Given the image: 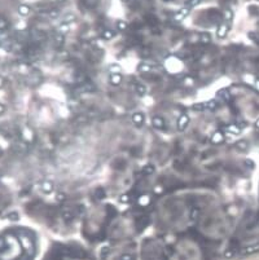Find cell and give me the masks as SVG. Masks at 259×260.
I'll use <instances>...</instances> for the list:
<instances>
[{
  "label": "cell",
  "mask_w": 259,
  "mask_h": 260,
  "mask_svg": "<svg viewBox=\"0 0 259 260\" xmlns=\"http://www.w3.org/2000/svg\"><path fill=\"white\" fill-rule=\"evenodd\" d=\"M122 260H130V255H124V256L122 258Z\"/></svg>",
  "instance_id": "e575fe53"
},
{
  "label": "cell",
  "mask_w": 259,
  "mask_h": 260,
  "mask_svg": "<svg viewBox=\"0 0 259 260\" xmlns=\"http://www.w3.org/2000/svg\"><path fill=\"white\" fill-rule=\"evenodd\" d=\"M227 32H228V26H227V25H220L219 27H218L217 35H218L219 38H224V36L227 35Z\"/></svg>",
  "instance_id": "8fae6325"
},
{
  "label": "cell",
  "mask_w": 259,
  "mask_h": 260,
  "mask_svg": "<svg viewBox=\"0 0 259 260\" xmlns=\"http://www.w3.org/2000/svg\"><path fill=\"white\" fill-rule=\"evenodd\" d=\"M200 2H201V0H188V2H187V7H188V8L196 7V5H198V4H200Z\"/></svg>",
  "instance_id": "4dcf8cb0"
},
{
  "label": "cell",
  "mask_w": 259,
  "mask_h": 260,
  "mask_svg": "<svg viewBox=\"0 0 259 260\" xmlns=\"http://www.w3.org/2000/svg\"><path fill=\"white\" fill-rule=\"evenodd\" d=\"M188 124H189V116L187 114H181L178 118V122H176L178 129L179 131H184V129L188 127Z\"/></svg>",
  "instance_id": "6da1fadb"
},
{
  "label": "cell",
  "mask_w": 259,
  "mask_h": 260,
  "mask_svg": "<svg viewBox=\"0 0 259 260\" xmlns=\"http://www.w3.org/2000/svg\"><path fill=\"white\" fill-rule=\"evenodd\" d=\"M223 140H224V136L220 131L214 132L213 136H211V142H213V144H220V142H223Z\"/></svg>",
  "instance_id": "8992f818"
},
{
  "label": "cell",
  "mask_w": 259,
  "mask_h": 260,
  "mask_svg": "<svg viewBox=\"0 0 259 260\" xmlns=\"http://www.w3.org/2000/svg\"><path fill=\"white\" fill-rule=\"evenodd\" d=\"M75 21V16L74 14H66L64 18V22L65 23H70V22H74Z\"/></svg>",
  "instance_id": "83f0119b"
},
{
  "label": "cell",
  "mask_w": 259,
  "mask_h": 260,
  "mask_svg": "<svg viewBox=\"0 0 259 260\" xmlns=\"http://www.w3.org/2000/svg\"><path fill=\"white\" fill-rule=\"evenodd\" d=\"M33 38L35 39V40H44L45 39V32L40 31V30H34V31L31 32Z\"/></svg>",
  "instance_id": "30bf717a"
},
{
  "label": "cell",
  "mask_w": 259,
  "mask_h": 260,
  "mask_svg": "<svg viewBox=\"0 0 259 260\" xmlns=\"http://www.w3.org/2000/svg\"><path fill=\"white\" fill-rule=\"evenodd\" d=\"M118 201H119V203H127V202H130V194H127V193L120 194L119 198H118Z\"/></svg>",
  "instance_id": "7402d4cb"
},
{
  "label": "cell",
  "mask_w": 259,
  "mask_h": 260,
  "mask_svg": "<svg viewBox=\"0 0 259 260\" xmlns=\"http://www.w3.org/2000/svg\"><path fill=\"white\" fill-rule=\"evenodd\" d=\"M42 189H43V192H45V193H51L52 190H53V184H52L51 181H44V183L42 184Z\"/></svg>",
  "instance_id": "5bb4252c"
},
{
  "label": "cell",
  "mask_w": 259,
  "mask_h": 260,
  "mask_svg": "<svg viewBox=\"0 0 259 260\" xmlns=\"http://www.w3.org/2000/svg\"><path fill=\"white\" fill-rule=\"evenodd\" d=\"M189 12H191V8H188V7L181 8V9H180L178 13H175L174 20H176V21H181L185 16H188V14H189Z\"/></svg>",
  "instance_id": "277c9868"
},
{
  "label": "cell",
  "mask_w": 259,
  "mask_h": 260,
  "mask_svg": "<svg viewBox=\"0 0 259 260\" xmlns=\"http://www.w3.org/2000/svg\"><path fill=\"white\" fill-rule=\"evenodd\" d=\"M122 2H126V0H122Z\"/></svg>",
  "instance_id": "8d00e7d4"
},
{
  "label": "cell",
  "mask_w": 259,
  "mask_h": 260,
  "mask_svg": "<svg viewBox=\"0 0 259 260\" xmlns=\"http://www.w3.org/2000/svg\"><path fill=\"white\" fill-rule=\"evenodd\" d=\"M192 109H193L194 111H202V110L205 109V104H202V102L193 104V105H192Z\"/></svg>",
  "instance_id": "44dd1931"
},
{
  "label": "cell",
  "mask_w": 259,
  "mask_h": 260,
  "mask_svg": "<svg viewBox=\"0 0 259 260\" xmlns=\"http://www.w3.org/2000/svg\"><path fill=\"white\" fill-rule=\"evenodd\" d=\"M198 216H200V210H198V209H193V210L191 211V220H192L193 223L197 221Z\"/></svg>",
  "instance_id": "d6986e66"
},
{
  "label": "cell",
  "mask_w": 259,
  "mask_h": 260,
  "mask_svg": "<svg viewBox=\"0 0 259 260\" xmlns=\"http://www.w3.org/2000/svg\"><path fill=\"white\" fill-rule=\"evenodd\" d=\"M74 218H75V215H74V212L71 211V209H64V211H62V219L65 220L66 223H71L73 220H74Z\"/></svg>",
  "instance_id": "3957f363"
},
{
  "label": "cell",
  "mask_w": 259,
  "mask_h": 260,
  "mask_svg": "<svg viewBox=\"0 0 259 260\" xmlns=\"http://www.w3.org/2000/svg\"><path fill=\"white\" fill-rule=\"evenodd\" d=\"M65 199H66V194H65V193L60 192V193L56 194V201H57V202H64Z\"/></svg>",
  "instance_id": "f1b7e54d"
},
{
  "label": "cell",
  "mask_w": 259,
  "mask_h": 260,
  "mask_svg": "<svg viewBox=\"0 0 259 260\" xmlns=\"http://www.w3.org/2000/svg\"><path fill=\"white\" fill-rule=\"evenodd\" d=\"M217 106H218V104L215 100H209V101L205 102V109H207V110H215Z\"/></svg>",
  "instance_id": "9a60e30c"
},
{
  "label": "cell",
  "mask_w": 259,
  "mask_h": 260,
  "mask_svg": "<svg viewBox=\"0 0 259 260\" xmlns=\"http://www.w3.org/2000/svg\"><path fill=\"white\" fill-rule=\"evenodd\" d=\"M115 26H117V29H119V30H126V29H127V22H124V21H122V20H119V21H117Z\"/></svg>",
  "instance_id": "603a6c76"
},
{
  "label": "cell",
  "mask_w": 259,
  "mask_h": 260,
  "mask_svg": "<svg viewBox=\"0 0 259 260\" xmlns=\"http://www.w3.org/2000/svg\"><path fill=\"white\" fill-rule=\"evenodd\" d=\"M139 71L140 73H149L150 70H152V66H150L149 63H141V65H139Z\"/></svg>",
  "instance_id": "ac0fdd59"
},
{
  "label": "cell",
  "mask_w": 259,
  "mask_h": 260,
  "mask_svg": "<svg viewBox=\"0 0 259 260\" xmlns=\"http://www.w3.org/2000/svg\"><path fill=\"white\" fill-rule=\"evenodd\" d=\"M232 17H233V13L231 11H226V12H224V18H226L227 21H231Z\"/></svg>",
  "instance_id": "d6a6232c"
},
{
  "label": "cell",
  "mask_w": 259,
  "mask_h": 260,
  "mask_svg": "<svg viewBox=\"0 0 259 260\" xmlns=\"http://www.w3.org/2000/svg\"><path fill=\"white\" fill-rule=\"evenodd\" d=\"M210 40H211V36H210L207 32H204V34L201 35V42L204 43V44H207V43H210Z\"/></svg>",
  "instance_id": "d4e9b609"
},
{
  "label": "cell",
  "mask_w": 259,
  "mask_h": 260,
  "mask_svg": "<svg viewBox=\"0 0 259 260\" xmlns=\"http://www.w3.org/2000/svg\"><path fill=\"white\" fill-rule=\"evenodd\" d=\"M149 221H150V219H149V216H141V219L139 220V224L140 225H142V227H145V225H148L149 224Z\"/></svg>",
  "instance_id": "484cf974"
},
{
  "label": "cell",
  "mask_w": 259,
  "mask_h": 260,
  "mask_svg": "<svg viewBox=\"0 0 259 260\" xmlns=\"http://www.w3.org/2000/svg\"><path fill=\"white\" fill-rule=\"evenodd\" d=\"M152 123H153V127L157 128V129H163L165 128V120L161 116H154L152 119Z\"/></svg>",
  "instance_id": "5b68a950"
},
{
  "label": "cell",
  "mask_w": 259,
  "mask_h": 260,
  "mask_svg": "<svg viewBox=\"0 0 259 260\" xmlns=\"http://www.w3.org/2000/svg\"><path fill=\"white\" fill-rule=\"evenodd\" d=\"M123 80V76L120 74H111L110 75V83L113 85H119Z\"/></svg>",
  "instance_id": "52a82bcc"
},
{
  "label": "cell",
  "mask_w": 259,
  "mask_h": 260,
  "mask_svg": "<svg viewBox=\"0 0 259 260\" xmlns=\"http://www.w3.org/2000/svg\"><path fill=\"white\" fill-rule=\"evenodd\" d=\"M154 172H155V167L153 164H146V166L142 168V173H144V175H152Z\"/></svg>",
  "instance_id": "e0dca14e"
},
{
  "label": "cell",
  "mask_w": 259,
  "mask_h": 260,
  "mask_svg": "<svg viewBox=\"0 0 259 260\" xmlns=\"http://www.w3.org/2000/svg\"><path fill=\"white\" fill-rule=\"evenodd\" d=\"M218 97H219V98H223L224 101L229 100V93H228V89H226V88L219 89V91H218Z\"/></svg>",
  "instance_id": "2e32d148"
},
{
  "label": "cell",
  "mask_w": 259,
  "mask_h": 260,
  "mask_svg": "<svg viewBox=\"0 0 259 260\" xmlns=\"http://www.w3.org/2000/svg\"><path fill=\"white\" fill-rule=\"evenodd\" d=\"M135 89H136V93L139 94L140 97H142V96H145V94H146V87L144 84H140V83L136 84Z\"/></svg>",
  "instance_id": "4fadbf2b"
},
{
  "label": "cell",
  "mask_w": 259,
  "mask_h": 260,
  "mask_svg": "<svg viewBox=\"0 0 259 260\" xmlns=\"http://www.w3.org/2000/svg\"><path fill=\"white\" fill-rule=\"evenodd\" d=\"M57 2H60V3H64V2H66V0H57Z\"/></svg>",
  "instance_id": "d590c367"
},
{
  "label": "cell",
  "mask_w": 259,
  "mask_h": 260,
  "mask_svg": "<svg viewBox=\"0 0 259 260\" xmlns=\"http://www.w3.org/2000/svg\"><path fill=\"white\" fill-rule=\"evenodd\" d=\"M67 31H69V23L62 22L61 25L58 26V32L60 34H65V32H67Z\"/></svg>",
  "instance_id": "ffe728a7"
},
{
  "label": "cell",
  "mask_w": 259,
  "mask_h": 260,
  "mask_svg": "<svg viewBox=\"0 0 259 260\" xmlns=\"http://www.w3.org/2000/svg\"><path fill=\"white\" fill-rule=\"evenodd\" d=\"M101 35L105 40H110V39H113L115 36V31H113V30H110V29H105Z\"/></svg>",
  "instance_id": "9c48e42d"
},
{
  "label": "cell",
  "mask_w": 259,
  "mask_h": 260,
  "mask_svg": "<svg viewBox=\"0 0 259 260\" xmlns=\"http://www.w3.org/2000/svg\"><path fill=\"white\" fill-rule=\"evenodd\" d=\"M11 219H12V220H14V219H16V220H17V219H18V216H17V214H12Z\"/></svg>",
  "instance_id": "836d02e7"
},
{
  "label": "cell",
  "mask_w": 259,
  "mask_h": 260,
  "mask_svg": "<svg viewBox=\"0 0 259 260\" xmlns=\"http://www.w3.org/2000/svg\"><path fill=\"white\" fill-rule=\"evenodd\" d=\"M150 203V197H149V194H142V196H140V198H139V205L140 206H148Z\"/></svg>",
  "instance_id": "7c38bea8"
},
{
  "label": "cell",
  "mask_w": 259,
  "mask_h": 260,
  "mask_svg": "<svg viewBox=\"0 0 259 260\" xmlns=\"http://www.w3.org/2000/svg\"><path fill=\"white\" fill-rule=\"evenodd\" d=\"M109 70L111 71V74H119L120 66H118V65H110V66H109Z\"/></svg>",
  "instance_id": "4316f807"
},
{
  "label": "cell",
  "mask_w": 259,
  "mask_h": 260,
  "mask_svg": "<svg viewBox=\"0 0 259 260\" xmlns=\"http://www.w3.org/2000/svg\"><path fill=\"white\" fill-rule=\"evenodd\" d=\"M64 42H65V39H64V35H62V34L58 32V34H56V35L53 36V43H55V45L57 47V48L62 47Z\"/></svg>",
  "instance_id": "ba28073f"
},
{
  "label": "cell",
  "mask_w": 259,
  "mask_h": 260,
  "mask_svg": "<svg viewBox=\"0 0 259 260\" xmlns=\"http://www.w3.org/2000/svg\"><path fill=\"white\" fill-rule=\"evenodd\" d=\"M227 129H228V131H229L231 133H236V135H237V133H240V132H239V128H237L236 125H233V124L228 125V127H227Z\"/></svg>",
  "instance_id": "1f68e13d"
},
{
  "label": "cell",
  "mask_w": 259,
  "mask_h": 260,
  "mask_svg": "<svg viewBox=\"0 0 259 260\" xmlns=\"http://www.w3.org/2000/svg\"><path fill=\"white\" fill-rule=\"evenodd\" d=\"M47 16H48L49 18H56V17L58 16V11L57 9H52L49 12H47Z\"/></svg>",
  "instance_id": "f546056e"
},
{
  "label": "cell",
  "mask_w": 259,
  "mask_h": 260,
  "mask_svg": "<svg viewBox=\"0 0 259 260\" xmlns=\"http://www.w3.org/2000/svg\"><path fill=\"white\" fill-rule=\"evenodd\" d=\"M18 12H20L22 16H26V14H29V13H30V8H29L27 5H21V7L18 8Z\"/></svg>",
  "instance_id": "cb8c5ba5"
},
{
  "label": "cell",
  "mask_w": 259,
  "mask_h": 260,
  "mask_svg": "<svg viewBox=\"0 0 259 260\" xmlns=\"http://www.w3.org/2000/svg\"><path fill=\"white\" fill-rule=\"evenodd\" d=\"M132 123L135 124V127H141L144 124V114L142 113H135L132 115Z\"/></svg>",
  "instance_id": "7a4b0ae2"
}]
</instances>
